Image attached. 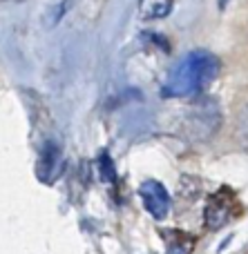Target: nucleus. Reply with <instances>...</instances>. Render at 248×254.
I'll use <instances>...</instances> for the list:
<instances>
[{
    "instance_id": "f257e3e1",
    "label": "nucleus",
    "mask_w": 248,
    "mask_h": 254,
    "mask_svg": "<svg viewBox=\"0 0 248 254\" xmlns=\"http://www.w3.org/2000/svg\"><path fill=\"white\" fill-rule=\"evenodd\" d=\"M219 74V61L208 52H192L170 71L165 92L172 96H192L208 87Z\"/></svg>"
},
{
    "instance_id": "f03ea898",
    "label": "nucleus",
    "mask_w": 248,
    "mask_h": 254,
    "mask_svg": "<svg viewBox=\"0 0 248 254\" xmlns=\"http://www.w3.org/2000/svg\"><path fill=\"white\" fill-rule=\"evenodd\" d=\"M139 194H141V201H143V205H146V210L150 212L155 219H164V216L168 214L170 196L161 183H157V181H146V183L141 185V190H139Z\"/></svg>"
},
{
    "instance_id": "20e7f679",
    "label": "nucleus",
    "mask_w": 248,
    "mask_h": 254,
    "mask_svg": "<svg viewBox=\"0 0 248 254\" xmlns=\"http://www.w3.org/2000/svg\"><path fill=\"white\" fill-rule=\"evenodd\" d=\"M240 134L248 140V105L242 110V114H240Z\"/></svg>"
},
{
    "instance_id": "7ed1b4c3",
    "label": "nucleus",
    "mask_w": 248,
    "mask_h": 254,
    "mask_svg": "<svg viewBox=\"0 0 248 254\" xmlns=\"http://www.w3.org/2000/svg\"><path fill=\"white\" fill-rule=\"evenodd\" d=\"M172 9V0H141L139 2V13L141 18L155 20V18H165Z\"/></svg>"
}]
</instances>
